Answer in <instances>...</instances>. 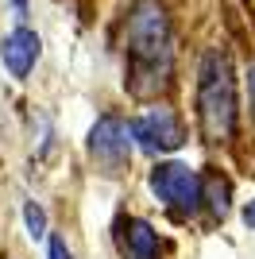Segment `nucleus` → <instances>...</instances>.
Returning <instances> with one entry per match:
<instances>
[{
  "label": "nucleus",
  "instance_id": "9b49d317",
  "mask_svg": "<svg viewBox=\"0 0 255 259\" xmlns=\"http://www.w3.org/2000/svg\"><path fill=\"white\" fill-rule=\"evenodd\" d=\"M247 101H251V116H255V62L247 66Z\"/></svg>",
  "mask_w": 255,
  "mask_h": 259
},
{
  "label": "nucleus",
  "instance_id": "6e6552de",
  "mask_svg": "<svg viewBox=\"0 0 255 259\" xmlns=\"http://www.w3.org/2000/svg\"><path fill=\"white\" fill-rule=\"evenodd\" d=\"M201 205L209 209L217 221H224L228 217V209H232V186H228V178L224 174H205L201 178Z\"/></svg>",
  "mask_w": 255,
  "mask_h": 259
},
{
  "label": "nucleus",
  "instance_id": "1a4fd4ad",
  "mask_svg": "<svg viewBox=\"0 0 255 259\" xmlns=\"http://www.w3.org/2000/svg\"><path fill=\"white\" fill-rule=\"evenodd\" d=\"M23 221H27V232H31L35 240L47 236V213H42L39 201H27V205H23Z\"/></svg>",
  "mask_w": 255,
  "mask_h": 259
},
{
  "label": "nucleus",
  "instance_id": "0eeeda50",
  "mask_svg": "<svg viewBox=\"0 0 255 259\" xmlns=\"http://www.w3.org/2000/svg\"><path fill=\"white\" fill-rule=\"evenodd\" d=\"M116 248L124 259H159V232L143 217H120L116 221Z\"/></svg>",
  "mask_w": 255,
  "mask_h": 259
},
{
  "label": "nucleus",
  "instance_id": "f03ea898",
  "mask_svg": "<svg viewBox=\"0 0 255 259\" xmlns=\"http://www.w3.org/2000/svg\"><path fill=\"white\" fill-rule=\"evenodd\" d=\"M197 120L209 143H228L236 136V74L221 47L205 51L197 66Z\"/></svg>",
  "mask_w": 255,
  "mask_h": 259
},
{
  "label": "nucleus",
  "instance_id": "ddd939ff",
  "mask_svg": "<svg viewBox=\"0 0 255 259\" xmlns=\"http://www.w3.org/2000/svg\"><path fill=\"white\" fill-rule=\"evenodd\" d=\"M12 4H16V12H20V16L27 12V0H12Z\"/></svg>",
  "mask_w": 255,
  "mask_h": 259
},
{
  "label": "nucleus",
  "instance_id": "f257e3e1",
  "mask_svg": "<svg viewBox=\"0 0 255 259\" xmlns=\"http://www.w3.org/2000/svg\"><path fill=\"white\" fill-rule=\"evenodd\" d=\"M124 54H128V89L136 97H155L170 85L174 74V39L170 16L159 0H136L124 20Z\"/></svg>",
  "mask_w": 255,
  "mask_h": 259
},
{
  "label": "nucleus",
  "instance_id": "39448f33",
  "mask_svg": "<svg viewBox=\"0 0 255 259\" xmlns=\"http://www.w3.org/2000/svg\"><path fill=\"white\" fill-rule=\"evenodd\" d=\"M89 155H93L101 166L116 174L128 159H132V132H128V120L120 116H101L89 132Z\"/></svg>",
  "mask_w": 255,
  "mask_h": 259
},
{
  "label": "nucleus",
  "instance_id": "20e7f679",
  "mask_svg": "<svg viewBox=\"0 0 255 259\" xmlns=\"http://www.w3.org/2000/svg\"><path fill=\"white\" fill-rule=\"evenodd\" d=\"M128 132H132V143H139L147 155H166V151H178L186 143V124L178 120L174 108H162V105L139 112L128 124Z\"/></svg>",
  "mask_w": 255,
  "mask_h": 259
},
{
  "label": "nucleus",
  "instance_id": "f8f14e48",
  "mask_svg": "<svg viewBox=\"0 0 255 259\" xmlns=\"http://www.w3.org/2000/svg\"><path fill=\"white\" fill-rule=\"evenodd\" d=\"M244 225L255 228V201H247V205H244Z\"/></svg>",
  "mask_w": 255,
  "mask_h": 259
},
{
  "label": "nucleus",
  "instance_id": "9d476101",
  "mask_svg": "<svg viewBox=\"0 0 255 259\" xmlns=\"http://www.w3.org/2000/svg\"><path fill=\"white\" fill-rule=\"evenodd\" d=\"M47 259H74V255H70V248H66V240L51 236V244H47Z\"/></svg>",
  "mask_w": 255,
  "mask_h": 259
},
{
  "label": "nucleus",
  "instance_id": "423d86ee",
  "mask_svg": "<svg viewBox=\"0 0 255 259\" xmlns=\"http://www.w3.org/2000/svg\"><path fill=\"white\" fill-rule=\"evenodd\" d=\"M39 54H42V39L31 31V27H16V31L4 39V47H0V62L8 66L12 77H20V81H23V77L35 70Z\"/></svg>",
  "mask_w": 255,
  "mask_h": 259
},
{
  "label": "nucleus",
  "instance_id": "7ed1b4c3",
  "mask_svg": "<svg viewBox=\"0 0 255 259\" xmlns=\"http://www.w3.org/2000/svg\"><path fill=\"white\" fill-rule=\"evenodd\" d=\"M151 190L174 217H193L201 209V174L186 162H159L151 170Z\"/></svg>",
  "mask_w": 255,
  "mask_h": 259
}]
</instances>
